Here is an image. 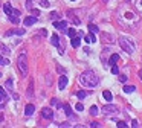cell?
Returning <instances> with one entry per match:
<instances>
[{
    "label": "cell",
    "instance_id": "cell-1",
    "mask_svg": "<svg viewBox=\"0 0 142 128\" xmlns=\"http://www.w3.org/2000/svg\"><path fill=\"white\" fill-rule=\"evenodd\" d=\"M80 82L84 86V87H89V89H93L99 84V79L96 76V73L93 70H86L81 76H80Z\"/></svg>",
    "mask_w": 142,
    "mask_h": 128
},
{
    "label": "cell",
    "instance_id": "cell-2",
    "mask_svg": "<svg viewBox=\"0 0 142 128\" xmlns=\"http://www.w3.org/2000/svg\"><path fill=\"white\" fill-rule=\"evenodd\" d=\"M119 46L122 47V50H125V52L130 53V55L136 50L135 41H133L132 38H128V37H121V38H119Z\"/></svg>",
    "mask_w": 142,
    "mask_h": 128
},
{
    "label": "cell",
    "instance_id": "cell-3",
    "mask_svg": "<svg viewBox=\"0 0 142 128\" xmlns=\"http://www.w3.org/2000/svg\"><path fill=\"white\" fill-rule=\"evenodd\" d=\"M17 66H18V70H20V73H21L23 76H26V75H28V60H26V55H24V53L18 55Z\"/></svg>",
    "mask_w": 142,
    "mask_h": 128
},
{
    "label": "cell",
    "instance_id": "cell-4",
    "mask_svg": "<svg viewBox=\"0 0 142 128\" xmlns=\"http://www.w3.org/2000/svg\"><path fill=\"white\" fill-rule=\"evenodd\" d=\"M102 111L106 115H115V113H118V107L113 105V104H107V105L102 107Z\"/></svg>",
    "mask_w": 142,
    "mask_h": 128
},
{
    "label": "cell",
    "instance_id": "cell-5",
    "mask_svg": "<svg viewBox=\"0 0 142 128\" xmlns=\"http://www.w3.org/2000/svg\"><path fill=\"white\" fill-rule=\"evenodd\" d=\"M41 118L50 121V119L54 118V111H52L50 108H43V110H41Z\"/></svg>",
    "mask_w": 142,
    "mask_h": 128
},
{
    "label": "cell",
    "instance_id": "cell-6",
    "mask_svg": "<svg viewBox=\"0 0 142 128\" xmlns=\"http://www.w3.org/2000/svg\"><path fill=\"white\" fill-rule=\"evenodd\" d=\"M23 23H24V26H31V24L37 23V15H29V17H26Z\"/></svg>",
    "mask_w": 142,
    "mask_h": 128
},
{
    "label": "cell",
    "instance_id": "cell-7",
    "mask_svg": "<svg viewBox=\"0 0 142 128\" xmlns=\"http://www.w3.org/2000/svg\"><path fill=\"white\" fill-rule=\"evenodd\" d=\"M66 86H67V76H60V81H58V87H60V90H64L66 89Z\"/></svg>",
    "mask_w": 142,
    "mask_h": 128
},
{
    "label": "cell",
    "instance_id": "cell-8",
    "mask_svg": "<svg viewBox=\"0 0 142 128\" xmlns=\"http://www.w3.org/2000/svg\"><path fill=\"white\" fill-rule=\"evenodd\" d=\"M54 26H55L57 29H61L63 32H66V26H67V23L63 21V20H61V21H54Z\"/></svg>",
    "mask_w": 142,
    "mask_h": 128
},
{
    "label": "cell",
    "instance_id": "cell-9",
    "mask_svg": "<svg viewBox=\"0 0 142 128\" xmlns=\"http://www.w3.org/2000/svg\"><path fill=\"white\" fill-rule=\"evenodd\" d=\"M50 43H52L54 46L60 47V50H63V49H61V46H60V38H58V35H57V34H54V35L50 37Z\"/></svg>",
    "mask_w": 142,
    "mask_h": 128
},
{
    "label": "cell",
    "instance_id": "cell-10",
    "mask_svg": "<svg viewBox=\"0 0 142 128\" xmlns=\"http://www.w3.org/2000/svg\"><path fill=\"white\" fill-rule=\"evenodd\" d=\"M34 111H35V107H34L32 104H28V105L24 107V115H26V116H31Z\"/></svg>",
    "mask_w": 142,
    "mask_h": 128
},
{
    "label": "cell",
    "instance_id": "cell-11",
    "mask_svg": "<svg viewBox=\"0 0 142 128\" xmlns=\"http://www.w3.org/2000/svg\"><path fill=\"white\" fill-rule=\"evenodd\" d=\"M70 43H72V46H73V47H80V44H81V38L75 35V37L72 38V41H70Z\"/></svg>",
    "mask_w": 142,
    "mask_h": 128
},
{
    "label": "cell",
    "instance_id": "cell-12",
    "mask_svg": "<svg viewBox=\"0 0 142 128\" xmlns=\"http://www.w3.org/2000/svg\"><path fill=\"white\" fill-rule=\"evenodd\" d=\"M63 110H64V113H66L67 116H72V108H70L69 104H63Z\"/></svg>",
    "mask_w": 142,
    "mask_h": 128
},
{
    "label": "cell",
    "instance_id": "cell-13",
    "mask_svg": "<svg viewBox=\"0 0 142 128\" xmlns=\"http://www.w3.org/2000/svg\"><path fill=\"white\" fill-rule=\"evenodd\" d=\"M118 61H119V55H118V53H113V55L110 56L109 64H115V63H118Z\"/></svg>",
    "mask_w": 142,
    "mask_h": 128
},
{
    "label": "cell",
    "instance_id": "cell-14",
    "mask_svg": "<svg viewBox=\"0 0 142 128\" xmlns=\"http://www.w3.org/2000/svg\"><path fill=\"white\" fill-rule=\"evenodd\" d=\"M96 40H95V35H93V32L92 34H89L87 37H86V43H95Z\"/></svg>",
    "mask_w": 142,
    "mask_h": 128
},
{
    "label": "cell",
    "instance_id": "cell-15",
    "mask_svg": "<svg viewBox=\"0 0 142 128\" xmlns=\"http://www.w3.org/2000/svg\"><path fill=\"white\" fill-rule=\"evenodd\" d=\"M135 90H136L135 86H125V87H124V92H125V93H133Z\"/></svg>",
    "mask_w": 142,
    "mask_h": 128
},
{
    "label": "cell",
    "instance_id": "cell-16",
    "mask_svg": "<svg viewBox=\"0 0 142 128\" xmlns=\"http://www.w3.org/2000/svg\"><path fill=\"white\" fill-rule=\"evenodd\" d=\"M102 96H104V99H106V101H112V99H113V96H112V93H110L109 90H106V92L102 93Z\"/></svg>",
    "mask_w": 142,
    "mask_h": 128
},
{
    "label": "cell",
    "instance_id": "cell-17",
    "mask_svg": "<svg viewBox=\"0 0 142 128\" xmlns=\"http://www.w3.org/2000/svg\"><path fill=\"white\" fill-rule=\"evenodd\" d=\"M76 96H78V99H84V98L87 96V92H84V90H80V92L76 93Z\"/></svg>",
    "mask_w": 142,
    "mask_h": 128
},
{
    "label": "cell",
    "instance_id": "cell-18",
    "mask_svg": "<svg viewBox=\"0 0 142 128\" xmlns=\"http://www.w3.org/2000/svg\"><path fill=\"white\" fill-rule=\"evenodd\" d=\"M90 115H92V116H96V115H98V107H96V105L90 107Z\"/></svg>",
    "mask_w": 142,
    "mask_h": 128
},
{
    "label": "cell",
    "instance_id": "cell-19",
    "mask_svg": "<svg viewBox=\"0 0 142 128\" xmlns=\"http://www.w3.org/2000/svg\"><path fill=\"white\" fill-rule=\"evenodd\" d=\"M5 12H6L8 15L12 14V8H11V5H5Z\"/></svg>",
    "mask_w": 142,
    "mask_h": 128
},
{
    "label": "cell",
    "instance_id": "cell-20",
    "mask_svg": "<svg viewBox=\"0 0 142 128\" xmlns=\"http://www.w3.org/2000/svg\"><path fill=\"white\" fill-rule=\"evenodd\" d=\"M67 34H69V37H70V38H73V37H75V35H76V31H75V29H73V27H70V29H69V31H67Z\"/></svg>",
    "mask_w": 142,
    "mask_h": 128
},
{
    "label": "cell",
    "instance_id": "cell-21",
    "mask_svg": "<svg viewBox=\"0 0 142 128\" xmlns=\"http://www.w3.org/2000/svg\"><path fill=\"white\" fill-rule=\"evenodd\" d=\"M112 73H113V75H118V73H119V69H118L116 64H112Z\"/></svg>",
    "mask_w": 142,
    "mask_h": 128
},
{
    "label": "cell",
    "instance_id": "cell-22",
    "mask_svg": "<svg viewBox=\"0 0 142 128\" xmlns=\"http://www.w3.org/2000/svg\"><path fill=\"white\" fill-rule=\"evenodd\" d=\"M34 95V86H32V81L29 84V89H28V96H32Z\"/></svg>",
    "mask_w": 142,
    "mask_h": 128
},
{
    "label": "cell",
    "instance_id": "cell-23",
    "mask_svg": "<svg viewBox=\"0 0 142 128\" xmlns=\"http://www.w3.org/2000/svg\"><path fill=\"white\" fill-rule=\"evenodd\" d=\"M0 50H3V53H6V55L9 53V49H8L5 44H2V43H0Z\"/></svg>",
    "mask_w": 142,
    "mask_h": 128
},
{
    "label": "cell",
    "instance_id": "cell-24",
    "mask_svg": "<svg viewBox=\"0 0 142 128\" xmlns=\"http://www.w3.org/2000/svg\"><path fill=\"white\" fill-rule=\"evenodd\" d=\"M9 64V61L6 60V58H3V56H0V66H8Z\"/></svg>",
    "mask_w": 142,
    "mask_h": 128
},
{
    "label": "cell",
    "instance_id": "cell-25",
    "mask_svg": "<svg viewBox=\"0 0 142 128\" xmlns=\"http://www.w3.org/2000/svg\"><path fill=\"white\" fill-rule=\"evenodd\" d=\"M9 21H12V23H14V24H17V23H18V18H17V17H15V15H14V17H12V14H11V15H9Z\"/></svg>",
    "mask_w": 142,
    "mask_h": 128
},
{
    "label": "cell",
    "instance_id": "cell-26",
    "mask_svg": "<svg viewBox=\"0 0 142 128\" xmlns=\"http://www.w3.org/2000/svg\"><path fill=\"white\" fill-rule=\"evenodd\" d=\"M50 104H52V105H55V107H60V108H61V107H63V105H61V104H58V99H55V98H54V99H52V101H50Z\"/></svg>",
    "mask_w": 142,
    "mask_h": 128
},
{
    "label": "cell",
    "instance_id": "cell-27",
    "mask_svg": "<svg viewBox=\"0 0 142 128\" xmlns=\"http://www.w3.org/2000/svg\"><path fill=\"white\" fill-rule=\"evenodd\" d=\"M89 29H90V32H93V34L98 32V27H96L95 24H89Z\"/></svg>",
    "mask_w": 142,
    "mask_h": 128
},
{
    "label": "cell",
    "instance_id": "cell-28",
    "mask_svg": "<svg viewBox=\"0 0 142 128\" xmlns=\"http://www.w3.org/2000/svg\"><path fill=\"white\" fill-rule=\"evenodd\" d=\"M12 86H14V84H12V79H8V81H6V87H8V90H12Z\"/></svg>",
    "mask_w": 142,
    "mask_h": 128
},
{
    "label": "cell",
    "instance_id": "cell-29",
    "mask_svg": "<svg viewBox=\"0 0 142 128\" xmlns=\"http://www.w3.org/2000/svg\"><path fill=\"white\" fill-rule=\"evenodd\" d=\"M75 108H76L78 111H83V110H84V105H83V104H76V105H75Z\"/></svg>",
    "mask_w": 142,
    "mask_h": 128
},
{
    "label": "cell",
    "instance_id": "cell-30",
    "mask_svg": "<svg viewBox=\"0 0 142 128\" xmlns=\"http://www.w3.org/2000/svg\"><path fill=\"white\" fill-rule=\"evenodd\" d=\"M58 17H60V15H58V12H52V14H50V18H52V20H57Z\"/></svg>",
    "mask_w": 142,
    "mask_h": 128
},
{
    "label": "cell",
    "instance_id": "cell-31",
    "mask_svg": "<svg viewBox=\"0 0 142 128\" xmlns=\"http://www.w3.org/2000/svg\"><path fill=\"white\" fill-rule=\"evenodd\" d=\"M118 127H119V128H125V127H127V124L122 122V121H119V122H118Z\"/></svg>",
    "mask_w": 142,
    "mask_h": 128
},
{
    "label": "cell",
    "instance_id": "cell-32",
    "mask_svg": "<svg viewBox=\"0 0 142 128\" xmlns=\"http://www.w3.org/2000/svg\"><path fill=\"white\" fill-rule=\"evenodd\" d=\"M0 96L2 98H6V92L3 90V87H0Z\"/></svg>",
    "mask_w": 142,
    "mask_h": 128
},
{
    "label": "cell",
    "instance_id": "cell-33",
    "mask_svg": "<svg viewBox=\"0 0 142 128\" xmlns=\"http://www.w3.org/2000/svg\"><path fill=\"white\" fill-rule=\"evenodd\" d=\"M41 6L47 8V6H49V2H47V0H41Z\"/></svg>",
    "mask_w": 142,
    "mask_h": 128
},
{
    "label": "cell",
    "instance_id": "cell-34",
    "mask_svg": "<svg viewBox=\"0 0 142 128\" xmlns=\"http://www.w3.org/2000/svg\"><path fill=\"white\" fill-rule=\"evenodd\" d=\"M119 81H121V82H127V76L121 75V76H119Z\"/></svg>",
    "mask_w": 142,
    "mask_h": 128
},
{
    "label": "cell",
    "instance_id": "cell-35",
    "mask_svg": "<svg viewBox=\"0 0 142 128\" xmlns=\"http://www.w3.org/2000/svg\"><path fill=\"white\" fill-rule=\"evenodd\" d=\"M90 127H92V128H96V127H99V124H98V122H93V124H90Z\"/></svg>",
    "mask_w": 142,
    "mask_h": 128
},
{
    "label": "cell",
    "instance_id": "cell-36",
    "mask_svg": "<svg viewBox=\"0 0 142 128\" xmlns=\"http://www.w3.org/2000/svg\"><path fill=\"white\" fill-rule=\"evenodd\" d=\"M26 2H28V3H26V6H28V9H31V8H32V5H31V0H26Z\"/></svg>",
    "mask_w": 142,
    "mask_h": 128
},
{
    "label": "cell",
    "instance_id": "cell-37",
    "mask_svg": "<svg viewBox=\"0 0 142 128\" xmlns=\"http://www.w3.org/2000/svg\"><path fill=\"white\" fill-rule=\"evenodd\" d=\"M60 127H63V128H67V127H70V125H69V124H67V122H64V124H61V125H60Z\"/></svg>",
    "mask_w": 142,
    "mask_h": 128
},
{
    "label": "cell",
    "instance_id": "cell-38",
    "mask_svg": "<svg viewBox=\"0 0 142 128\" xmlns=\"http://www.w3.org/2000/svg\"><path fill=\"white\" fill-rule=\"evenodd\" d=\"M12 14H14V15H20V12H18L17 9H12Z\"/></svg>",
    "mask_w": 142,
    "mask_h": 128
},
{
    "label": "cell",
    "instance_id": "cell-39",
    "mask_svg": "<svg viewBox=\"0 0 142 128\" xmlns=\"http://www.w3.org/2000/svg\"><path fill=\"white\" fill-rule=\"evenodd\" d=\"M139 78H141V79H142V70H141V72H139Z\"/></svg>",
    "mask_w": 142,
    "mask_h": 128
},
{
    "label": "cell",
    "instance_id": "cell-40",
    "mask_svg": "<svg viewBox=\"0 0 142 128\" xmlns=\"http://www.w3.org/2000/svg\"><path fill=\"white\" fill-rule=\"evenodd\" d=\"M0 76H2V73H0Z\"/></svg>",
    "mask_w": 142,
    "mask_h": 128
},
{
    "label": "cell",
    "instance_id": "cell-41",
    "mask_svg": "<svg viewBox=\"0 0 142 128\" xmlns=\"http://www.w3.org/2000/svg\"><path fill=\"white\" fill-rule=\"evenodd\" d=\"M0 98H2V96H0Z\"/></svg>",
    "mask_w": 142,
    "mask_h": 128
},
{
    "label": "cell",
    "instance_id": "cell-42",
    "mask_svg": "<svg viewBox=\"0 0 142 128\" xmlns=\"http://www.w3.org/2000/svg\"><path fill=\"white\" fill-rule=\"evenodd\" d=\"M72 2H73V0H72Z\"/></svg>",
    "mask_w": 142,
    "mask_h": 128
}]
</instances>
